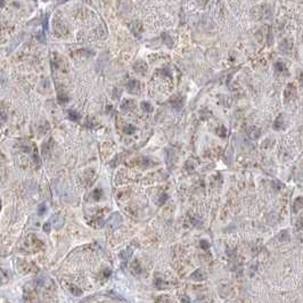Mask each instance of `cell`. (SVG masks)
I'll list each match as a JSON object with an SVG mask.
<instances>
[{"label":"cell","instance_id":"obj_1","mask_svg":"<svg viewBox=\"0 0 303 303\" xmlns=\"http://www.w3.org/2000/svg\"><path fill=\"white\" fill-rule=\"evenodd\" d=\"M25 246L26 248H32V251H39L42 248L43 244L42 242L34 235H29L25 240Z\"/></svg>","mask_w":303,"mask_h":303},{"label":"cell","instance_id":"obj_2","mask_svg":"<svg viewBox=\"0 0 303 303\" xmlns=\"http://www.w3.org/2000/svg\"><path fill=\"white\" fill-rule=\"evenodd\" d=\"M127 89H128V91L131 93V94H137V93L139 91V89H140V82H139L138 80L132 79V80H130V81L127 83Z\"/></svg>","mask_w":303,"mask_h":303},{"label":"cell","instance_id":"obj_3","mask_svg":"<svg viewBox=\"0 0 303 303\" xmlns=\"http://www.w3.org/2000/svg\"><path fill=\"white\" fill-rule=\"evenodd\" d=\"M295 93H296V88L293 83H288L285 91H284V98L286 101H291L294 96H295Z\"/></svg>","mask_w":303,"mask_h":303},{"label":"cell","instance_id":"obj_4","mask_svg":"<svg viewBox=\"0 0 303 303\" xmlns=\"http://www.w3.org/2000/svg\"><path fill=\"white\" fill-rule=\"evenodd\" d=\"M184 103H185V101L181 96H174L170 99V104L174 109H181L184 106Z\"/></svg>","mask_w":303,"mask_h":303},{"label":"cell","instance_id":"obj_5","mask_svg":"<svg viewBox=\"0 0 303 303\" xmlns=\"http://www.w3.org/2000/svg\"><path fill=\"white\" fill-rule=\"evenodd\" d=\"M130 30L132 31V33H133L135 35L140 37V34H141V32H143V25H141V23L135 21V22H132V23L130 24Z\"/></svg>","mask_w":303,"mask_h":303},{"label":"cell","instance_id":"obj_6","mask_svg":"<svg viewBox=\"0 0 303 303\" xmlns=\"http://www.w3.org/2000/svg\"><path fill=\"white\" fill-rule=\"evenodd\" d=\"M147 69H148L147 64H146L145 62H143V61H139V62H137V63L133 65V70H135L137 73H140V74H145L146 71H147Z\"/></svg>","mask_w":303,"mask_h":303},{"label":"cell","instance_id":"obj_7","mask_svg":"<svg viewBox=\"0 0 303 303\" xmlns=\"http://www.w3.org/2000/svg\"><path fill=\"white\" fill-rule=\"evenodd\" d=\"M136 103L133 99H124L121 104V108L122 111H131L133 107H135Z\"/></svg>","mask_w":303,"mask_h":303},{"label":"cell","instance_id":"obj_8","mask_svg":"<svg viewBox=\"0 0 303 303\" xmlns=\"http://www.w3.org/2000/svg\"><path fill=\"white\" fill-rule=\"evenodd\" d=\"M283 127H284V117H283L282 114H279V115L276 117L275 122H274V129H275V130H280Z\"/></svg>","mask_w":303,"mask_h":303},{"label":"cell","instance_id":"obj_9","mask_svg":"<svg viewBox=\"0 0 303 303\" xmlns=\"http://www.w3.org/2000/svg\"><path fill=\"white\" fill-rule=\"evenodd\" d=\"M69 290H70V292H71L73 295H75V296H79V295L82 294V291H81L77 285H74V284H70Z\"/></svg>","mask_w":303,"mask_h":303},{"label":"cell","instance_id":"obj_10","mask_svg":"<svg viewBox=\"0 0 303 303\" xmlns=\"http://www.w3.org/2000/svg\"><path fill=\"white\" fill-rule=\"evenodd\" d=\"M303 206V197H298L294 202V205H293V210L294 212H298L301 207Z\"/></svg>","mask_w":303,"mask_h":303},{"label":"cell","instance_id":"obj_11","mask_svg":"<svg viewBox=\"0 0 303 303\" xmlns=\"http://www.w3.org/2000/svg\"><path fill=\"white\" fill-rule=\"evenodd\" d=\"M215 133H216L219 137H222V138H224V137L227 136V129H226V127H223V125H220V127H218V128H216V130H215Z\"/></svg>","mask_w":303,"mask_h":303},{"label":"cell","instance_id":"obj_12","mask_svg":"<svg viewBox=\"0 0 303 303\" xmlns=\"http://www.w3.org/2000/svg\"><path fill=\"white\" fill-rule=\"evenodd\" d=\"M131 271H132V274H135V275H137V274H139V272L141 271V268H140L138 261L135 260V261L131 263Z\"/></svg>","mask_w":303,"mask_h":303},{"label":"cell","instance_id":"obj_13","mask_svg":"<svg viewBox=\"0 0 303 303\" xmlns=\"http://www.w3.org/2000/svg\"><path fill=\"white\" fill-rule=\"evenodd\" d=\"M140 106H141V108H143V111L144 112H147V113H151L152 111H153V106L148 103V101H143L141 104H140Z\"/></svg>","mask_w":303,"mask_h":303},{"label":"cell","instance_id":"obj_14","mask_svg":"<svg viewBox=\"0 0 303 303\" xmlns=\"http://www.w3.org/2000/svg\"><path fill=\"white\" fill-rule=\"evenodd\" d=\"M287 40H285V41H283L282 43H280V46H279V49L282 50V51H284V53H288L290 50H291V48H292V45H288V46H286L287 45Z\"/></svg>","mask_w":303,"mask_h":303},{"label":"cell","instance_id":"obj_15","mask_svg":"<svg viewBox=\"0 0 303 303\" xmlns=\"http://www.w3.org/2000/svg\"><path fill=\"white\" fill-rule=\"evenodd\" d=\"M275 69H276L277 72H280V73L286 71V66H285V64H284L283 62H277V63L275 64Z\"/></svg>","mask_w":303,"mask_h":303},{"label":"cell","instance_id":"obj_16","mask_svg":"<svg viewBox=\"0 0 303 303\" xmlns=\"http://www.w3.org/2000/svg\"><path fill=\"white\" fill-rule=\"evenodd\" d=\"M101 194H103V192H101V189H99V188H97V189H95V190L93 192V194H91V196H93V198H94L95 201H99V198H101Z\"/></svg>","mask_w":303,"mask_h":303},{"label":"cell","instance_id":"obj_17","mask_svg":"<svg viewBox=\"0 0 303 303\" xmlns=\"http://www.w3.org/2000/svg\"><path fill=\"white\" fill-rule=\"evenodd\" d=\"M69 116L73 121H79V119H80V114L78 112H75V111H70L69 112Z\"/></svg>","mask_w":303,"mask_h":303},{"label":"cell","instance_id":"obj_18","mask_svg":"<svg viewBox=\"0 0 303 303\" xmlns=\"http://www.w3.org/2000/svg\"><path fill=\"white\" fill-rule=\"evenodd\" d=\"M135 131H136V128H135L133 125H131V124H128V125H125V128H124V132L128 133V135H131V133H133Z\"/></svg>","mask_w":303,"mask_h":303},{"label":"cell","instance_id":"obj_19","mask_svg":"<svg viewBox=\"0 0 303 303\" xmlns=\"http://www.w3.org/2000/svg\"><path fill=\"white\" fill-rule=\"evenodd\" d=\"M5 121H6V114L2 111H0V123H2Z\"/></svg>","mask_w":303,"mask_h":303},{"label":"cell","instance_id":"obj_20","mask_svg":"<svg viewBox=\"0 0 303 303\" xmlns=\"http://www.w3.org/2000/svg\"><path fill=\"white\" fill-rule=\"evenodd\" d=\"M201 246H202L204 250H206V248H208V243L206 240H202L201 242Z\"/></svg>","mask_w":303,"mask_h":303},{"label":"cell","instance_id":"obj_21","mask_svg":"<svg viewBox=\"0 0 303 303\" xmlns=\"http://www.w3.org/2000/svg\"><path fill=\"white\" fill-rule=\"evenodd\" d=\"M43 230H46L47 232L50 231V224H49V222H47V223L43 224Z\"/></svg>","mask_w":303,"mask_h":303},{"label":"cell","instance_id":"obj_22","mask_svg":"<svg viewBox=\"0 0 303 303\" xmlns=\"http://www.w3.org/2000/svg\"><path fill=\"white\" fill-rule=\"evenodd\" d=\"M181 300H182V302H184V303H189V299H188V296H184Z\"/></svg>","mask_w":303,"mask_h":303},{"label":"cell","instance_id":"obj_23","mask_svg":"<svg viewBox=\"0 0 303 303\" xmlns=\"http://www.w3.org/2000/svg\"><path fill=\"white\" fill-rule=\"evenodd\" d=\"M197 1H198V2L201 3V5H203V3H206V2L208 1V0H197Z\"/></svg>","mask_w":303,"mask_h":303},{"label":"cell","instance_id":"obj_24","mask_svg":"<svg viewBox=\"0 0 303 303\" xmlns=\"http://www.w3.org/2000/svg\"><path fill=\"white\" fill-rule=\"evenodd\" d=\"M300 81H301V82H303V72L301 73V74H300Z\"/></svg>","mask_w":303,"mask_h":303},{"label":"cell","instance_id":"obj_25","mask_svg":"<svg viewBox=\"0 0 303 303\" xmlns=\"http://www.w3.org/2000/svg\"><path fill=\"white\" fill-rule=\"evenodd\" d=\"M3 6V0H0V7H2Z\"/></svg>","mask_w":303,"mask_h":303},{"label":"cell","instance_id":"obj_26","mask_svg":"<svg viewBox=\"0 0 303 303\" xmlns=\"http://www.w3.org/2000/svg\"><path fill=\"white\" fill-rule=\"evenodd\" d=\"M65 1H67V0H58V2H65Z\"/></svg>","mask_w":303,"mask_h":303}]
</instances>
